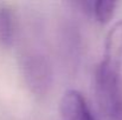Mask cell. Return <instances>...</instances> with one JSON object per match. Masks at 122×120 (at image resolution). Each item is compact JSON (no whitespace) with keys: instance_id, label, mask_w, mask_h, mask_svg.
<instances>
[{"instance_id":"cell-1","label":"cell","mask_w":122,"mask_h":120,"mask_svg":"<svg viewBox=\"0 0 122 120\" xmlns=\"http://www.w3.org/2000/svg\"><path fill=\"white\" fill-rule=\"evenodd\" d=\"M20 71L30 91L41 95L51 85V67L47 59L38 52H27L21 55Z\"/></svg>"},{"instance_id":"cell-2","label":"cell","mask_w":122,"mask_h":120,"mask_svg":"<svg viewBox=\"0 0 122 120\" xmlns=\"http://www.w3.org/2000/svg\"><path fill=\"white\" fill-rule=\"evenodd\" d=\"M96 70L113 78H122V20L115 22L108 31L102 59Z\"/></svg>"},{"instance_id":"cell-3","label":"cell","mask_w":122,"mask_h":120,"mask_svg":"<svg viewBox=\"0 0 122 120\" xmlns=\"http://www.w3.org/2000/svg\"><path fill=\"white\" fill-rule=\"evenodd\" d=\"M62 120H95L85 98L76 89H68L59 105Z\"/></svg>"},{"instance_id":"cell-4","label":"cell","mask_w":122,"mask_h":120,"mask_svg":"<svg viewBox=\"0 0 122 120\" xmlns=\"http://www.w3.org/2000/svg\"><path fill=\"white\" fill-rule=\"evenodd\" d=\"M75 5L82 8V11L85 12L86 14L92 15L94 19L101 25H106L112 20L116 8V1L113 0H94V1L85 0V1H76Z\"/></svg>"},{"instance_id":"cell-5","label":"cell","mask_w":122,"mask_h":120,"mask_svg":"<svg viewBox=\"0 0 122 120\" xmlns=\"http://www.w3.org/2000/svg\"><path fill=\"white\" fill-rule=\"evenodd\" d=\"M15 36V17L11 7L0 5V45L8 47Z\"/></svg>"}]
</instances>
